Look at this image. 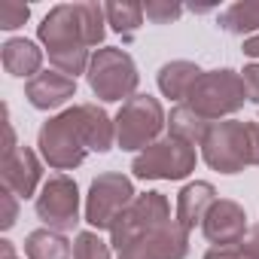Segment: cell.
I'll return each instance as SVG.
<instances>
[{"instance_id": "cell-1", "label": "cell", "mask_w": 259, "mask_h": 259, "mask_svg": "<svg viewBox=\"0 0 259 259\" xmlns=\"http://www.w3.org/2000/svg\"><path fill=\"white\" fill-rule=\"evenodd\" d=\"M107 37V13L98 0H79V4H58L52 7L43 22L37 25V40L46 52L76 49V46H101Z\"/></svg>"}, {"instance_id": "cell-2", "label": "cell", "mask_w": 259, "mask_h": 259, "mask_svg": "<svg viewBox=\"0 0 259 259\" xmlns=\"http://www.w3.org/2000/svg\"><path fill=\"white\" fill-rule=\"evenodd\" d=\"M37 150H40V159L52 171H58V174L73 171V168H79L85 162V156L92 150L85 144L76 107H67V110H61L58 116H49L40 125V132H37Z\"/></svg>"}, {"instance_id": "cell-3", "label": "cell", "mask_w": 259, "mask_h": 259, "mask_svg": "<svg viewBox=\"0 0 259 259\" xmlns=\"http://www.w3.org/2000/svg\"><path fill=\"white\" fill-rule=\"evenodd\" d=\"M113 122H116V147L125 153H144L168 128V116H165L159 98L141 95V92L119 107Z\"/></svg>"}, {"instance_id": "cell-4", "label": "cell", "mask_w": 259, "mask_h": 259, "mask_svg": "<svg viewBox=\"0 0 259 259\" xmlns=\"http://www.w3.org/2000/svg\"><path fill=\"white\" fill-rule=\"evenodd\" d=\"M89 89L98 101L104 104H113V101H128L138 95V82H141V73H138V64L135 58L128 55L125 49L119 46H101L95 49L92 55V64H89Z\"/></svg>"}, {"instance_id": "cell-5", "label": "cell", "mask_w": 259, "mask_h": 259, "mask_svg": "<svg viewBox=\"0 0 259 259\" xmlns=\"http://www.w3.org/2000/svg\"><path fill=\"white\" fill-rule=\"evenodd\" d=\"M247 101L244 82L238 70L229 67H217V70H204L201 79L195 82V89L189 92L186 104L207 122H223L232 119Z\"/></svg>"}, {"instance_id": "cell-6", "label": "cell", "mask_w": 259, "mask_h": 259, "mask_svg": "<svg viewBox=\"0 0 259 259\" xmlns=\"http://www.w3.org/2000/svg\"><path fill=\"white\" fill-rule=\"evenodd\" d=\"M201 159L217 174H241L250 165V122H210L201 141Z\"/></svg>"}, {"instance_id": "cell-7", "label": "cell", "mask_w": 259, "mask_h": 259, "mask_svg": "<svg viewBox=\"0 0 259 259\" xmlns=\"http://www.w3.org/2000/svg\"><path fill=\"white\" fill-rule=\"evenodd\" d=\"M195 162L198 156L192 144L165 135L156 144H150L144 153L135 156L132 174L138 180H186L195 171Z\"/></svg>"}, {"instance_id": "cell-8", "label": "cell", "mask_w": 259, "mask_h": 259, "mask_svg": "<svg viewBox=\"0 0 259 259\" xmlns=\"http://www.w3.org/2000/svg\"><path fill=\"white\" fill-rule=\"evenodd\" d=\"M138 198L132 177H125L122 171H104L92 180L89 195H85V223L101 232L113 229L116 220L125 213V207Z\"/></svg>"}, {"instance_id": "cell-9", "label": "cell", "mask_w": 259, "mask_h": 259, "mask_svg": "<svg viewBox=\"0 0 259 259\" xmlns=\"http://www.w3.org/2000/svg\"><path fill=\"white\" fill-rule=\"evenodd\" d=\"M34 210H37V220L43 223V229H52V232H73L82 217H79V186L73 177L67 174H52L46 177L37 201H34Z\"/></svg>"}, {"instance_id": "cell-10", "label": "cell", "mask_w": 259, "mask_h": 259, "mask_svg": "<svg viewBox=\"0 0 259 259\" xmlns=\"http://www.w3.org/2000/svg\"><path fill=\"white\" fill-rule=\"evenodd\" d=\"M168 220H174L168 195L165 192H141L125 207V213L116 220V226L110 229V244H113V250H119L132 238H138V235H144V232H150Z\"/></svg>"}, {"instance_id": "cell-11", "label": "cell", "mask_w": 259, "mask_h": 259, "mask_svg": "<svg viewBox=\"0 0 259 259\" xmlns=\"http://www.w3.org/2000/svg\"><path fill=\"white\" fill-rule=\"evenodd\" d=\"M186 253H189V232L177 220H168L116 250L119 259H186Z\"/></svg>"}, {"instance_id": "cell-12", "label": "cell", "mask_w": 259, "mask_h": 259, "mask_svg": "<svg viewBox=\"0 0 259 259\" xmlns=\"http://www.w3.org/2000/svg\"><path fill=\"white\" fill-rule=\"evenodd\" d=\"M201 235L207 238L210 247H226V244L244 241V235H247V210L232 198H217V204L207 210V217L201 223Z\"/></svg>"}, {"instance_id": "cell-13", "label": "cell", "mask_w": 259, "mask_h": 259, "mask_svg": "<svg viewBox=\"0 0 259 259\" xmlns=\"http://www.w3.org/2000/svg\"><path fill=\"white\" fill-rule=\"evenodd\" d=\"M43 162L31 147H19L4 156V189L19 198H31L37 195V189H43Z\"/></svg>"}, {"instance_id": "cell-14", "label": "cell", "mask_w": 259, "mask_h": 259, "mask_svg": "<svg viewBox=\"0 0 259 259\" xmlns=\"http://www.w3.org/2000/svg\"><path fill=\"white\" fill-rule=\"evenodd\" d=\"M25 98L34 110H58L70 98H76V79L58 70H43L25 82Z\"/></svg>"}, {"instance_id": "cell-15", "label": "cell", "mask_w": 259, "mask_h": 259, "mask_svg": "<svg viewBox=\"0 0 259 259\" xmlns=\"http://www.w3.org/2000/svg\"><path fill=\"white\" fill-rule=\"evenodd\" d=\"M217 204V189H213V183H207V180H192V183H186L180 192H177V213H174V220L186 229V232H192V229H201V223H204V217H207V210Z\"/></svg>"}, {"instance_id": "cell-16", "label": "cell", "mask_w": 259, "mask_h": 259, "mask_svg": "<svg viewBox=\"0 0 259 259\" xmlns=\"http://www.w3.org/2000/svg\"><path fill=\"white\" fill-rule=\"evenodd\" d=\"M0 61L10 76L19 79H34L37 73H43V49L28 37H10L0 46Z\"/></svg>"}, {"instance_id": "cell-17", "label": "cell", "mask_w": 259, "mask_h": 259, "mask_svg": "<svg viewBox=\"0 0 259 259\" xmlns=\"http://www.w3.org/2000/svg\"><path fill=\"white\" fill-rule=\"evenodd\" d=\"M76 107V116H79V125H82V135H85V144L92 153H110L113 144H116V122L113 116L98 107V104H73Z\"/></svg>"}, {"instance_id": "cell-18", "label": "cell", "mask_w": 259, "mask_h": 259, "mask_svg": "<svg viewBox=\"0 0 259 259\" xmlns=\"http://www.w3.org/2000/svg\"><path fill=\"white\" fill-rule=\"evenodd\" d=\"M201 73H204V70H201L195 61L177 58V61H168V64L159 67L156 82H159V92H162L165 98H171V101H177V104H186V98H189V92L195 89V82L201 79Z\"/></svg>"}, {"instance_id": "cell-19", "label": "cell", "mask_w": 259, "mask_h": 259, "mask_svg": "<svg viewBox=\"0 0 259 259\" xmlns=\"http://www.w3.org/2000/svg\"><path fill=\"white\" fill-rule=\"evenodd\" d=\"M25 256L28 259H73V244L52 229H34L25 235Z\"/></svg>"}, {"instance_id": "cell-20", "label": "cell", "mask_w": 259, "mask_h": 259, "mask_svg": "<svg viewBox=\"0 0 259 259\" xmlns=\"http://www.w3.org/2000/svg\"><path fill=\"white\" fill-rule=\"evenodd\" d=\"M207 128H210V122L201 119L189 104H177V107L168 113V135L177 138V141H186V144H192V147H201Z\"/></svg>"}, {"instance_id": "cell-21", "label": "cell", "mask_w": 259, "mask_h": 259, "mask_svg": "<svg viewBox=\"0 0 259 259\" xmlns=\"http://www.w3.org/2000/svg\"><path fill=\"white\" fill-rule=\"evenodd\" d=\"M220 28L238 37H253L259 34V4H232L220 13Z\"/></svg>"}, {"instance_id": "cell-22", "label": "cell", "mask_w": 259, "mask_h": 259, "mask_svg": "<svg viewBox=\"0 0 259 259\" xmlns=\"http://www.w3.org/2000/svg\"><path fill=\"white\" fill-rule=\"evenodd\" d=\"M104 13H107V25L122 37H135L147 19L144 4H104Z\"/></svg>"}, {"instance_id": "cell-23", "label": "cell", "mask_w": 259, "mask_h": 259, "mask_svg": "<svg viewBox=\"0 0 259 259\" xmlns=\"http://www.w3.org/2000/svg\"><path fill=\"white\" fill-rule=\"evenodd\" d=\"M110 247L98 232H76L73 238V259H110Z\"/></svg>"}, {"instance_id": "cell-24", "label": "cell", "mask_w": 259, "mask_h": 259, "mask_svg": "<svg viewBox=\"0 0 259 259\" xmlns=\"http://www.w3.org/2000/svg\"><path fill=\"white\" fill-rule=\"evenodd\" d=\"M144 16L153 25H171L183 16V7L171 4V0H150V4H144Z\"/></svg>"}, {"instance_id": "cell-25", "label": "cell", "mask_w": 259, "mask_h": 259, "mask_svg": "<svg viewBox=\"0 0 259 259\" xmlns=\"http://www.w3.org/2000/svg\"><path fill=\"white\" fill-rule=\"evenodd\" d=\"M31 19V7L19 4V0H4L0 4V28L4 31H16Z\"/></svg>"}, {"instance_id": "cell-26", "label": "cell", "mask_w": 259, "mask_h": 259, "mask_svg": "<svg viewBox=\"0 0 259 259\" xmlns=\"http://www.w3.org/2000/svg\"><path fill=\"white\" fill-rule=\"evenodd\" d=\"M201 259H259V253L250 241H238V244H226V247H210Z\"/></svg>"}, {"instance_id": "cell-27", "label": "cell", "mask_w": 259, "mask_h": 259, "mask_svg": "<svg viewBox=\"0 0 259 259\" xmlns=\"http://www.w3.org/2000/svg\"><path fill=\"white\" fill-rule=\"evenodd\" d=\"M0 207H4V213H0V229L10 232L19 220V195H13L10 189L0 192Z\"/></svg>"}, {"instance_id": "cell-28", "label": "cell", "mask_w": 259, "mask_h": 259, "mask_svg": "<svg viewBox=\"0 0 259 259\" xmlns=\"http://www.w3.org/2000/svg\"><path fill=\"white\" fill-rule=\"evenodd\" d=\"M241 82H244L247 101H250V104H259V64H244Z\"/></svg>"}, {"instance_id": "cell-29", "label": "cell", "mask_w": 259, "mask_h": 259, "mask_svg": "<svg viewBox=\"0 0 259 259\" xmlns=\"http://www.w3.org/2000/svg\"><path fill=\"white\" fill-rule=\"evenodd\" d=\"M250 165H259V125L250 122Z\"/></svg>"}, {"instance_id": "cell-30", "label": "cell", "mask_w": 259, "mask_h": 259, "mask_svg": "<svg viewBox=\"0 0 259 259\" xmlns=\"http://www.w3.org/2000/svg\"><path fill=\"white\" fill-rule=\"evenodd\" d=\"M241 49H244V55H247V58H259V34H253V37H247Z\"/></svg>"}, {"instance_id": "cell-31", "label": "cell", "mask_w": 259, "mask_h": 259, "mask_svg": "<svg viewBox=\"0 0 259 259\" xmlns=\"http://www.w3.org/2000/svg\"><path fill=\"white\" fill-rule=\"evenodd\" d=\"M0 259H19V256H16V247H13V241H7V238L0 241Z\"/></svg>"}, {"instance_id": "cell-32", "label": "cell", "mask_w": 259, "mask_h": 259, "mask_svg": "<svg viewBox=\"0 0 259 259\" xmlns=\"http://www.w3.org/2000/svg\"><path fill=\"white\" fill-rule=\"evenodd\" d=\"M250 244H253V247H256V253H259V226L250 232Z\"/></svg>"}, {"instance_id": "cell-33", "label": "cell", "mask_w": 259, "mask_h": 259, "mask_svg": "<svg viewBox=\"0 0 259 259\" xmlns=\"http://www.w3.org/2000/svg\"><path fill=\"white\" fill-rule=\"evenodd\" d=\"M256 125H259V116H256Z\"/></svg>"}]
</instances>
